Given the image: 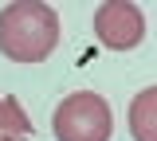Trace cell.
<instances>
[{
    "label": "cell",
    "mask_w": 157,
    "mask_h": 141,
    "mask_svg": "<svg viewBox=\"0 0 157 141\" xmlns=\"http://www.w3.org/2000/svg\"><path fill=\"white\" fill-rule=\"evenodd\" d=\"M59 16L43 0H12L0 8V55L12 63H43L59 47Z\"/></svg>",
    "instance_id": "cell-1"
},
{
    "label": "cell",
    "mask_w": 157,
    "mask_h": 141,
    "mask_svg": "<svg viewBox=\"0 0 157 141\" xmlns=\"http://www.w3.org/2000/svg\"><path fill=\"white\" fill-rule=\"evenodd\" d=\"M110 129H114L110 106L94 90L67 94L51 114V133L59 141H110Z\"/></svg>",
    "instance_id": "cell-2"
},
{
    "label": "cell",
    "mask_w": 157,
    "mask_h": 141,
    "mask_svg": "<svg viewBox=\"0 0 157 141\" xmlns=\"http://www.w3.org/2000/svg\"><path fill=\"white\" fill-rule=\"evenodd\" d=\"M94 35L110 51H134L145 35V16L134 0H106L94 12Z\"/></svg>",
    "instance_id": "cell-3"
},
{
    "label": "cell",
    "mask_w": 157,
    "mask_h": 141,
    "mask_svg": "<svg viewBox=\"0 0 157 141\" xmlns=\"http://www.w3.org/2000/svg\"><path fill=\"white\" fill-rule=\"evenodd\" d=\"M130 133H134V141H157V86H145V90L134 94Z\"/></svg>",
    "instance_id": "cell-4"
},
{
    "label": "cell",
    "mask_w": 157,
    "mask_h": 141,
    "mask_svg": "<svg viewBox=\"0 0 157 141\" xmlns=\"http://www.w3.org/2000/svg\"><path fill=\"white\" fill-rule=\"evenodd\" d=\"M32 137V118L24 114L16 98H0V141H28Z\"/></svg>",
    "instance_id": "cell-5"
}]
</instances>
